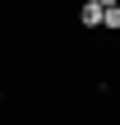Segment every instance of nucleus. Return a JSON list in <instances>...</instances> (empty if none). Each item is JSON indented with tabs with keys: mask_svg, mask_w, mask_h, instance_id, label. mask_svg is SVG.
<instances>
[{
	"mask_svg": "<svg viewBox=\"0 0 120 125\" xmlns=\"http://www.w3.org/2000/svg\"><path fill=\"white\" fill-rule=\"evenodd\" d=\"M102 19H106V9H102L97 0H83V5H79V23H83V28H102Z\"/></svg>",
	"mask_w": 120,
	"mask_h": 125,
	"instance_id": "obj_1",
	"label": "nucleus"
},
{
	"mask_svg": "<svg viewBox=\"0 0 120 125\" xmlns=\"http://www.w3.org/2000/svg\"><path fill=\"white\" fill-rule=\"evenodd\" d=\"M102 28H111V32L120 28V5H111V9H106V19H102Z\"/></svg>",
	"mask_w": 120,
	"mask_h": 125,
	"instance_id": "obj_2",
	"label": "nucleus"
},
{
	"mask_svg": "<svg viewBox=\"0 0 120 125\" xmlns=\"http://www.w3.org/2000/svg\"><path fill=\"white\" fill-rule=\"evenodd\" d=\"M97 5H102V9H111V5H120V0H97Z\"/></svg>",
	"mask_w": 120,
	"mask_h": 125,
	"instance_id": "obj_3",
	"label": "nucleus"
}]
</instances>
